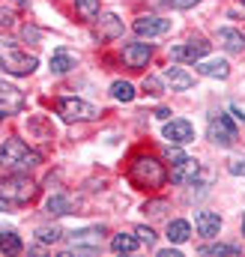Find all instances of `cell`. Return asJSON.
Instances as JSON below:
<instances>
[{
	"mask_svg": "<svg viewBox=\"0 0 245 257\" xmlns=\"http://www.w3.org/2000/svg\"><path fill=\"white\" fill-rule=\"evenodd\" d=\"M129 180H132L135 189L153 192V189H162V186L168 183V171H165V165H162L156 156L138 153V156H132V162H129Z\"/></svg>",
	"mask_w": 245,
	"mask_h": 257,
	"instance_id": "cell-1",
	"label": "cell"
},
{
	"mask_svg": "<svg viewBox=\"0 0 245 257\" xmlns=\"http://www.w3.org/2000/svg\"><path fill=\"white\" fill-rule=\"evenodd\" d=\"M39 162H42L39 153L30 150L21 138H9V141H3V147H0V168H6V171H12V174H15V171L27 174V171H33Z\"/></svg>",
	"mask_w": 245,
	"mask_h": 257,
	"instance_id": "cell-2",
	"label": "cell"
},
{
	"mask_svg": "<svg viewBox=\"0 0 245 257\" xmlns=\"http://www.w3.org/2000/svg\"><path fill=\"white\" fill-rule=\"evenodd\" d=\"M36 66H39V60H36L33 54L21 51L15 39L0 36V69H3V72H9V75H18V78H21V75L36 72Z\"/></svg>",
	"mask_w": 245,
	"mask_h": 257,
	"instance_id": "cell-3",
	"label": "cell"
},
{
	"mask_svg": "<svg viewBox=\"0 0 245 257\" xmlns=\"http://www.w3.org/2000/svg\"><path fill=\"white\" fill-rule=\"evenodd\" d=\"M39 192V186L27 177V174H21V171H15L12 177H3L0 180V197L6 200V203H12V206H24V203H30L33 197Z\"/></svg>",
	"mask_w": 245,
	"mask_h": 257,
	"instance_id": "cell-4",
	"label": "cell"
},
{
	"mask_svg": "<svg viewBox=\"0 0 245 257\" xmlns=\"http://www.w3.org/2000/svg\"><path fill=\"white\" fill-rule=\"evenodd\" d=\"M54 108H57V114H60L66 123H90V120L99 117V108H93L90 102L75 99V96H63V99H57Z\"/></svg>",
	"mask_w": 245,
	"mask_h": 257,
	"instance_id": "cell-5",
	"label": "cell"
},
{
	"mask_svg": "<svg viewBox=\"0 0 245 257\" xmlns=\"http://www.w3.org/2000/svg\"><path fill=\"white\" fill-rule=\"evenodd\" d=\"M236 126L230 123V117L227 114H212L209 117V141L215 144V147H233L236 144Z\"/></svg>",
	"mask_w": 245,
	"mask_h": 257,
	"instance_id": "cell-6",
	"label": "cell"
},
{
	"mask_svg": "<svg viewBox=\"0 0 245 257\" xmlns=\"http://www.w3.org/2000/svg\"><path fill=\"white\" fill-rule=\"evenodd\" d=\"M102 236H105V227H84V230L66 233V239L75 251H90V254L102 245Z\"/></svg>",
	"mask_w": 245,
	"mask_h": 257,
	"instance_id": "cell-7",
	"label": "cell"
},
{
	"mask_svg": "<svg viewBox=\"0 0 245 257\" xmlns=\"http://www.w3.org/2000/svg\"><path fill=\"white\" fill-rule=\"evenodd\" d=\"M24 105H27L24 93H21L18 87L6 84V81H0V120H3V117H12V114H21Z\"/></svg>",
	"mask_w": 245,
	"mask_h": 257,
	"instance_id": "cell-8",
	"label": "cell"
},
{
	"mask_svg": "<svg viewBox=\"0 0 245 257\" xmlns=\"http://www.w3.org/2000/svg\"><path fill=\"white\" fill-rule=\"evenodd\" d=\"M206 51H209L206 39H188L185 45H174L171 48V60L174 63H194V60L206 57Z\"/></svg>",
	"mask_w": 245,
	"mask_h": 257,
	"instance_id": "cell-9",
	"label": "cell"
},
{
	"mask_svg": "<svg viewBox=\"0 0 245 257\" xmlns=\"http://www.w3.org/2000/svg\"><path fill=\"white\" fill-rule=\"evenodd\" d=\"M132 30L138 33V36H162V33H168L171 30V21L168 18H159V15H138L135 18V24H132Z\"/></svg>",
	"mask_w": 245,
	"mask_h": 257,
	"instance_id": "cell-10",
	"label": "cell"
},
{
	"mask_svg": "<svg viewBox=\"0 0 245 257\" xmlns=\"http://www.w3.org/2000/svg\"><path fill=\"white\" fill-rule=\"evenodd\" d=\"M150 57H153V45H147V42H129V45H122V63L129 66V69H144V66L150 63Z\"/></svg>",
	"mask_w": 245,
	"mask_h": 257,
	"instance_id": "cell-11",
	"label": "cell"
},
{
	"mask_svg": "<svg viewBox=\"0 0 245 257\" xmlns=\"http://www.w3.org/2000/svg\"><path fill=\"white\" fill-rule=\"evenodd\" d=\"M93 33H96L99 42H114V39H120L122 36V21L114 15V12H105V15H99Z\"/></svg>",
	"mask_w": 245,
	"mask_h": 257,
	"instance_id": "cell-12",
	"label": "cell"
},
{
	"mask_svg": "<svg viewBox=\"0 0 245 257\" xmlns=\"http://www.w3.org/2000/svg\"><path fill=\"white\" fill-rule=\"evenodd\" d=\"M194 227L203 239H215L218 230H221V215L212 212V209H197L194 212Z\"/></svg>",
	"mask_w": 245,
	"mask_h": 257,
	"instance_id": "cell-13",
	"label": "cell"
},
{
	"mask_svg": "<svg viewBox=\"0 0 245 257\" xmlns=\"http://www.w3.org/2000/svg\"><path fill=\"white\" fill-rule=\"evenodd\" d=\"M197 174H200V165H197L194 159H188V156H183L180 162H174V168H171V180H174L177 186L194 183V180H197Z\"/></svg>",
	"mask_w": 245,
	"mask_h": 257,
	"instance_id": "cell-14",
	"label": "cell"
},
{
	"mask_svg": "<svg viewBox=\"0 0 245 257\" xmlns=\"http://www.w3.org/2000/svg\"><path fill=\"white\" fill-rule=\"evenodd\" d=\"M165 138H168V144H191L194 141V126L188 120H168L165 123Z\"/></svg>",
	"mask_w": 245,
	"mask_h": 257,
	"instance_id": "cell-15",
	"label": "cell"
},
{
	"mask_svg": "<svg viewBox=\"0 0 245 257\" xmlns=\"http://www.w3.org/2000/svg\"><path fill=\"white\" fill-rule=\"evenodd\" d=\"M218 42H221L230 54H242V48H245V36L239 30H233V27H221V30H218Z\"/></svg>",
	"mask_w": 245,
	"mask_h": 257,
	"instance_id": "cell-16",
	"label": "cell"
},
{
	"mask_svg": "<svg viewBox=\"0 0 245 257\" xmlns=\"http://www.w3.org/2000/svg\"><path fill=\"white\" fill-rule=\"evenodd\" d=\"M197 66V72L200 75H206V78H227L230 75V63L227 60H221V57H215V60H203V63H194Z\"/></svg>",
	"mask_w": 245,
	"mask_h": 257,
	"instance_id": "cell-17",
	"label": "cell"
},
{
	"mask_svg": "<svg viewBox=\"0 0 245 257\" xmlns=\"http://www.w3.org/2000/svg\"><path fill=\"white\" fill-rule=\"evenodd\" d=\"M165 78H168V84H171V90H191L194 87V78L183 72L180 66H168V72H165Z\"/></svg>",
	"mask_w": 245,
	"mask_h": 257,
	"instance_id": "cell-18",
	"label": "cell"
},
{
	"mask_svg": "<svg viewBox=\"0 0 245 257\" xmlns=\"http://www.w3.org/2000/svg\"><path fill=\"white\" fill-rule=\"evenodd\" d=\"M72 66H78V57H75L72 51L60 48V51H54V54H51V72H54V75H66Z\"/></svg>",
	"mask_w": 245,
	"mask_h": 257,
	"instance_id": "cell-19",
	"label": "cell"
},
{
	"mask_svg": "<svg viewBox=\"0 0 245 257\" xmlns=\"http://www.w3.org/2000/svg\"><path fill=\"white\" fill-rule=\"evenodd\" d=\"M138 245H141V242H138L135 233H114V236H111V251H117V254H132Z\"/></svg>",
	"mask_w": 245,
	"mask_h": 257,
	"instance_id": "cell-20",
	"label": "cell"
},
{
	"mask_svg": "<svg viewBox=\"0 0 245 257\" xmlns=\"http://www.w3.org/2000/svg\"><path fill=\"white\" fill-rule=\"evenodd\" d=\"M171 242H185L188 236H191V224L185 221V218H174V221H168V233H165Z\"/></svg>",
	"mask_w": 245,
	"mask_h": 257,
	"instance_id": "cell-21",
	"label": "cell"
},
{
	"mask_svg": "<svg viewBox=\"0 0 245 257\" xmlns=\"http://www.w3.org/2000/svg\"><path fill=\"white\" fill-rule=\"evenodd\" d=\"M21 248H24V242L15 230H0V251L3 254H18Z\"/></svg>",
	"mask_w": 245,
	"mask_h": 257,
	"instance_id": "cell-22",
	"label": "cell"
},
{
	"mask_svg": "<svg viewBox=\"0 0 245 257\" xmlns=\"http://www.w3.org/2000/svg\"><path fill=\"white\" fill-rule=\"evenodd\" d=\"M66 212H69V197L66 194H51L45 200V215L57 218V215H66Z\"/></svg>",
	"mask_w": 245,
	"mask_h": 257,
	"instance_id": "cell-23",
	"label": "cell"
},
{
	"mask_svg": "<svg viewBox=\"0 0 245 257\" xmlns=\"http://www.w3.org/2000/svg\"><path fill=\"white\" fill-rule=\"evenodd\" d=\"M111 96H114L117 102H132V99H135V87H132L129 81H114V84H111Z\"/></svg>",
	"mask_w": 245,
	"mask_h": 257,
	"instance_id": "cell-24",
	"label": "cell"
},
{
	"mask_svg": "<svg viewBox=\"0 0 245 257\" xmlns=\"http://www.w3.org/2000/svg\"><path fill=\"white\" fill-rule=\"evenodd\" d=\"M36 239H39V242L54 245V242H60V239H63V230H60V227H39V230H36Z\"/></svg>",
	"mask_w": 245,
	"mask_h": 257,
	"instance_id": "cell-25",
	"label": "cell"
},
{
	"mask_svg": "<svg viewBox=\"0 0 245 257\" xmlns=\"http://www.w3.org/2000/svg\"><path fill=\"white\" fill-rule=\"evenodd\" d=\"M81 18H96L99 15V0H75Z\"/></svg>",
	"mask_w": 245,
	"mask_h": 257,
	"instance_id": "cell-26",
	"label": "cell"
},
{
	"mask_svg": "<svg viewBox=\"0 0 245 257\" xmlns=\"http://www.w3.org/2000/svg\"><path fill=\"white\" fill-rule=\"evenodd\" d=\"M200 254H212V257H221V254H239V248L236 245H203L200 248Z\"/></svg>",
	"mask_w": 245,
	"mask_h": 257,
	"instance_id": "cell-27",
	"label": "cell"
},
{
	"mask_svg": "<svg viewBox=\"0 0 245 257\" xmlns=\"http://www.w3.org/2000/svg\"><path fill=\"white\" fill-rule=\"evenodd\" d=\"M135 236H138V242H141V245H147V248H153V245H156V233H153L150 227H144V224H141V227H135Z\"/></svg>",
	"mask_w": 245,
	"mask_h": 257,
	"instance_id": "cell-28",
	"label": "cell"
},
{
	"mask_svg": "<svg viewBox=\"0 0 245 257\" xmlns=\"http://www.w3.org/2000/svg\"><path fill=\"white\" fill-rule=\"evenodd\" d=\"M144 90H147L150 96H162V93H165V90H162V81H159V78H153V75H150V78H144Z\"/></svg>",
	"mask_w": 245,
	"mask_h": 257,
	"instance_id": "cell-29",
	"label": "cell"
},
{
	"mask_svg": "<svg viewBox=\"0 0 245 257\" xmlns=\"http://www.w3.org/2000/svg\"><path fill=\"white\" fill-rule=\"evenodd\" d=\"M165 209H168L165 200H150V203H144V212H150V215H162Z\"/></svg>",
	"mask_w": 245,
	"mask_h": 257,
	"instance_id": "cell-30",
	"label": "cell"
},
{
	"mask_svg": "<svg viewBox=\"0 0 245 257\" xmlns=\"http://www.w3.org/2000/svg\"><path fill=\"white\" fill-rule=\"evenodd\" d=\"M227 171L236 174V177H245V159H233V162L227 165Z\"/></svg>",
	"mask_w": 245,
	"mask_h": 257,
	"instance_id": "cell-31",
	"label": "cell"
},
{
	"mask_svg": "<svg viewBox=\"0 0 245 257\" xmlns=\"http://www.w3.org/2000/svg\"><path fill=\"white\" fill-rule=\"evenodd\" d=\"M200 0H168V6H174V9H194Z\"/></svg>",
	"mask_w": 245,
	"mask_h": 257,
	"instance_id": "cell-32",
	"label": "cell"
},
{
	"mask_svg": "<svg viewBox=\"0 0 245 257\" xmlns=\"http://www.w3.org/2000/svg\"><path fill=\"white\" fill-rule=\"evenodd\" d=\"M15 21V15H12V9H0V27H9Z\"/></svg>",
	"mask_w": 245,
	"mask_h": 257,
	"instance_id": "cell-33",
	"label": "cell"
},
{
	"mask_svg": "<svg viewBox=\"0 0 245 257\" xmlns=\"http://www.w3.org/2000/svg\"><path fill=\"white\" fill-rule=\"evenodd\" d=\"M183 156H185V153H180V150H171V147H168V159H171V165H174V162H180Z\"/></svg>",
	"mask_w": 245,
	"mask_h": 257,
	"instance_id": "cell-34",
	"label": "cell"
},
{
	"mask_svg": "<svg viewBox=\"0 0 245 257\" xmlns=\"http://www.w3.org/2000/svg\"><path fill=\"white\" fill-rule=\"evenodd\" d=\"M156 117H159V120H171V111H168V108H159Z\"/></svg>",
	"mask_w": 245,
	"mask_h": 257,
	"instance_id": "cell-35",
	"label": "cell"
},
{
	"mask_svg": "<svg viewBox=\"0 0 245 257\" xmlns=\"http://www.w3.org/2000/svg\"><path fill=\"white\" fill-rule=\"evenodd\" d=\"M159 257H180V251H174V248H165V251H159Z\"/></svg>",
	"mask_w": 245,
	"mask_h": 257,
	"instance_id": "cell-36",
	"label": "cell"
},
{
	"mask_svg": "<svg viewBox=\"0 0 245 257\" xmlns=\"http://www.w3.org/2000/svg\"><path fill=\"white\" fill-rule=\"evenodd\" d=\"M233 114H236V117H239V120H242V123H245V114H242V111H239V108H233Z\"/></svg>",
	"mask_w": 245,
	"mask_h": 257,
	"instance_id": "cell-37",
	"label": "cell"
},
{
	"mask_svg": "<svg viewBox=\"0 0 245 257\" xmlns=\"http://www.w3.org/2000/svg\"><path fill=\"white\" fill-rule=\"evenodd\" d=\"M6 206H9V203H6V200H3V197H0V209H6Z\"/></svg>",
	"mask_w": 245,
	"mask_h": 257,
	"instance_id": "cell-38",
	"label": "cell"
},
{
	"mask_svg": "<svg viewBox=\"0 0 245 257\" xmlns=\"http://www.w3.org/2000/svg\"><path fill=\"white\" fill-rule=\"evenodd\" d=\"M242 236H245V215H242Z\"/></svg>",
	"mask_w": 245,
	"mask_h": 257,
	"instance_id": "cell-39",
	"label": "cell"
},
{
	"mask_svg": "<svg viewBox=\"0 0 245 257\" xmlns=\"http://www.w3.org/2000/svg\"><path fill=\"white\" fill-rule=\"evenodd\" d=\"M18 3H21V6H24V3H30V0H18Z\"/></svg>",
	"mask_w": 245,
	"mask_h": 257,
	"instance_id": "cell-40",
	"label": "cell"
},
{
	"mask_svg": "<svg viewBox=\"0 0 245 257\" xmlns=\"http://www.w3.org/2000/svg\"><path fill=\"white\" fill-rule=\"evenodd\" d=\"M242 6H245V0H242Z\"/></svg>",
	"mask_w": 245,
	"mask_h": 257,
	"instance_id": "cell-41",
	"label": "cell"
}]
</instances>
